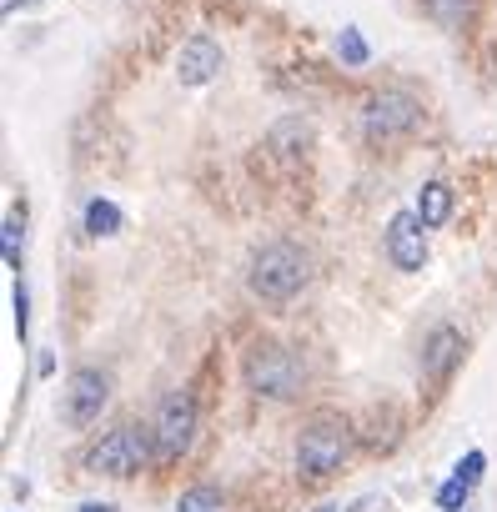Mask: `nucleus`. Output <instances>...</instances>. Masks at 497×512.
<instances>
[{
  "label": "nucleus",
  "instance_id": "f257e3e1",
  "mask_svg": "<svg viewBox=\"0 0 497 512\" xmlns=\"http://www.w3.org/2000/svg\"><path fill=\"white\" fill-rule=\"evenodd\" d=\"M241 377H246V387H252L257 397H267V402H292V397H302V387H307L302 357H297L292 347L272 342V337H257L252 347H246Z\"/></svg>",
  "mask_w": 497,
  "mask_h": 512
},
{
  "label": "nucleus",
  "instance_id": "f03ea898",
  "mask_svg": "<svg viewBox=\"0 0 497 512\" xmlns=\"http://www.w3.org/2000/svg\"><path fill=\"white\" fill-rule=\"evenodd\" d=\"M312 277V262H307V251L297 241H267L257 256H252V267H246V287H252V297L262 302H292Z\"/></svg>",
  "mask_w": 497,
  "mask_h": 512
},
{
  "label": "nucleus",
  "instance_id": "7ed1b4c3",
  "mask_svg": "<svg viewBox=\"0 0 497 512\" xmlns=\"http://www.w3.org/2000/svg\"><path fill=\"white\" fill-rule=\"evenodd\" d=\"M151 462H156L151 427H136V422H121V427L101 432V437L86 447V457H81V467H86L91 477H116V482L141 477Z\"/></svg>",
  "mask_w": 497,
  "mask_h": 512
},
{
  "label": "nucleus",
  "instance_id": "20e7f679",
  "mask_svg": "<svg viewBox=\"0 0 497 512\" xmlns=\"http://www.w3.org/2000/svg\"><path fill=\"white\" fill-rule=\"evenodd\" d=\"M347 452H352V422L342 412H317L297 437V477L327 482L332 472H342Z\"/></svg>",
  "mask_w": 497,
  "mask_h": 512
},
{
  "label": "nucleus",
  "instance_id": "39448f33",
  "mask_svg": "<svg viewBox=\"0 0 497 512\" xmlns=\"http://www.w3.org/2000/svg\"><path fill=\"white\" fill-rule=\"evenodd\" d=\"M417 126H422V101L412 91L387 86V91H372L367 106H362V131H367L372 146H392V141L412 136Z\"/></svg>",
  "mask_w": 497,
  "mask_h": 512
},
{
  "label": "nucleus",
  "instance_id": "423d86ee",
  "mask_svg": "<svg viewBox=\"0 0 497 512\" xmlns=\"http://www.w3.org/2000/svg\"><path fill=\"white\" fill-rule=\"evenodd\" d=\"M151 442H156V462L161 467H171V462H181L191 452V442H196V397L191 392L161 397V407L151 417Z\"/></svg>",
  "mask_w": 497,
  "mask_h": 512
},
{
  "label": "nucleus",
  "instance_id": "0eeeda50",
  "mask_svg": "<svg viewBox=\"0 0 497 512\" xmlns=\"http://www.w3.org/2000/svg\"><path fill=\"white\" fill-rule=\"evenodd\" d=\"M106 397H111V377L96 372V367H76L71 382H66V392H61V412H66L71 427H91L101 417Z\"/></svg>",
  "mask_w": 497,
  "mask_h": 512
},
{
  "label": "nucleus",
  "instance_id": "6e6552de",
  "mask_svg": "<svg viewBox=\"0 0 497 512\" xmlns=\"http://www.w3.org/2000/svg\"><path fill=\"white\" fill-rule=\"evenodd\" d=\"M387 262L397 272H422V262H427V226H422L417 211H397L387 221Z\"/></svg>",
  "mask_w": 497,
  "mask_h": 512
},
{
  "label": "nucleus",
  "instance_id": "1a4fd4ad",
  "mask_svg": "<svg viewBox=\"0 0 497 512\" xmlns=\"http://www.w3.org/2000/svg\"><path fill=\"white\" fill-rule=\"evenodd\" d=\"M462 352H467V342H462L457 327H432V337L422 342V377H427L432 387H442V382L457 372Z\"/></svg>",
  "mask_w": 497,
  "mask_h": 512
},
{
  "label": "nucleus",
  "instance_id": "9d476101",
  "mask_svg": "<svg viewBox=\"0 0 497 512\" xmlns=\"http://www.w3.org/2000/svg\"><path fill=\"white\" fill-rule=\"evenodd\" d=\"M216 71H221V46H216L211 36H191V41L176 51V81H181V86H206Z\"/></svg>",
  "mask_w": 497,
  "mask_h": 512
},
{
  "label": "nucleus",
  "instance_id": "9b49d317",
  "mask_svg": "<svg viewBox=\"0 0 497 512\" xmlns=\"http://www.w3.org/2000/svg\"><path fill=\"white\" fill-rule=\"evenodd\" d=\"M412 211L422 216V226H427V231H437V226L452 216V186H447V181H427Z\"/></svg>",
  "mask_w": 497,
  "mask_h": 512
},
{
  "label": "nucleus",
  "instance_id": "f8f14e48",
  "mask_svg": "<svg viewBox=\"0 0 497 512\" xmlns=\"http://www.w3.org/2000/svg\"><path fill=\"white\" fill-rule=\"evenodd\" d=\"M422 6H427V16H432L437 26L457 31V26H467V21H472V11H477V0H422Z\"/></svg>",
  "mask_w": 497,
  "mask_h": 512
},
{
  "label": "nucleus",
  "instance_id": "ddd939ff",
  "mask_svg": "<svg viewBox=\"0 0 497 512\" xmlns=\"http://www.w3.org/2000/svg\"><path fill=\"white\" fill-rule=\"evenodd\" d=\"M86 231H91V236H116V231H121V206L106 201V196H96V201L86 206Z\"/></svg>",
  "mask_w": 497,
  "mask_h": 512
},
{
  "label": "nucleus",
  "instance_id": "4468645a",
  "mask_svg": "<svg viewBox=\"0 0 497 512\" xmlns=\"http://www.w3.org/2000/svg\"><path fill=\"white\" fill-rule=\"evenodd\" d=\"M176 512H226V497L211 487V482H196L176 497Z\"/></svg>",
  "mask_w": 497,
  "mask_h": 512
},
{
  "label": "nucleus",
  "instance_id": "2eb2a0df",
  "mask_svg": "<svg viewBox=\"0 0 497 512\" xmlns=\"http://www.w3.org/2000/svg\"><path fill=\"white\" fill-rule=\"evenodd\" d=\"M467 497H472V482H467V477H457V472L437 487V507H442V512H462V507H467Z\"/></svg>",
  "mask_w": 497,
  "mask_h": 512
},
{
  "label": "nucleus",
  "instance_id": "dca6fc26",
  "mask_svg": "<svg viewBox=\"0 0 497 512\" xmlns=\"http://www.w3.org/2000/svg\"><path fill=\"white\" fill-rule=\"evenodd\" d=\"M337 56H342L347 66H367V41H362L357 26H347V31L337 36Z\"/></svg>",
  "mask_w": 497,
  "mask_h": 512
},
{
  "label": "nucleus",
  "instance_id": "f3484780",
  "mask_svg": "<svg viewBox=\"0 0 497 512\" xmlns=\"http://www.w3.org/2000/svg\"><path fill=\"white\" fill-rule=\"evenodd\" d=\"M6 267L21 272V221L16 216H6Z\"/></svg>",
  "mask_w": 497,
  "mask_h": 512
},
{
  "label": "nucleus",
  "instance_id": "a211bd4d",
  "mask_svg": "<svg viewBox=\"0 0 497 512\" xmlns=\"http://www.w3.org/2000/svg\"><path fill=\"white\" fill-rule=\"evenodd\" d=\"M16 337L21 342L31 337V297H26V287H16Z\"/></svg>",
  "mask_w": 497,
  "mask_h": 512
},
{
  "label": "nucleus",
  "instance_id": "6ab92c4d",
  "mask_svg": "<svg viewBox=\"0 0 497 512\" xmlns=\"http://www.w3.org/2000/svg\"><path fill=\"white\" fill-rule=\"evenodd\" d=\"M482 467H487V457H482V452H477V447H472V452H467V457H462V462H457V477H467V482H472V487H477V477H482Z\"/></svg>",
  "mask_w": 497,
  "mask_h": 512
},
{
  "label": "nucleus",
  "instance_id": "aec40b11",
  "mask_svg": "<svg viewBox=\"0 0 497 512\" xmlns=\"http://www.w3.org/2000/svg\"><path fill=\"white\" fill-rule=\"evenodd\" d=\"M81 512H116L111 502H81Z\"/></svg>",
  "mask_w": 497,
  "mask_h": 512
},
{
  "label": "nucleus",
  "instance_id": "412c9836",
  "mask_svg": "<svg viewBox=\"0 0 497 512\" xmlns=\"http://www.w3.org/2000/svg\"><path fill=\"white\" fill-rule=\"evenodd\" d=\"M312 512H342V507H337V502H322V507H312Z\"/></svg>",
  "mask_w": 497,
  "mask_h": 512
}]
</instances>
